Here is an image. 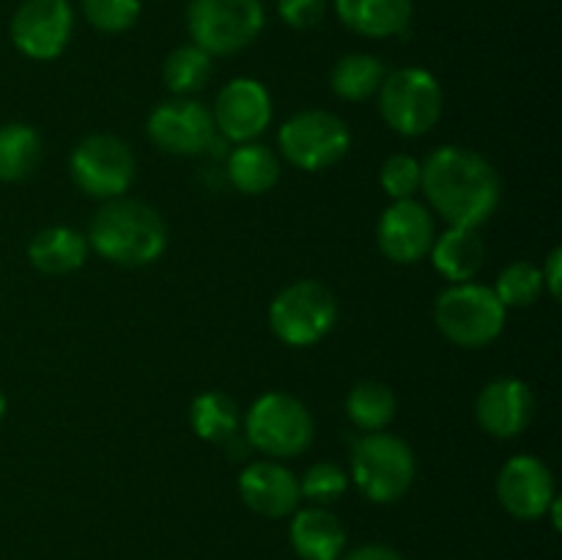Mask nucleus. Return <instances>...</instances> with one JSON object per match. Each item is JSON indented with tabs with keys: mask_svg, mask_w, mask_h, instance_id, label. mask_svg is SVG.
Instances as JSON below:
<instances>
[{
	"mask_svg": "<svg viewBox=\"0 0 562 560\" xmlns=\"http://www.w3.org/2000/svg\"><path fill=\"white\" fill-rule=\"evenodd\" d=\"M420 192L453 228H481L499 206V176L483 154L467 146H439L420 163Z\"/></svg>",
	"mask_w": 562,
	"mask_h": 560,
	"instance_id": "obj_1",
	"label": "nucleus"
},
{
	"mask_svg": "<svg viewBox=\"0 0 562 560\" xmlns=\"http://www.w3.org/2000/svg\"><path fill=\"white\" fill-rule=\"evenodd\" d=\"M88 247L119 267H146L165 253L168 225L162 214L135 198H113L93 214Z\"/></svg>",
	"mask_w": 562,
	"mask_h": 560,
	"instance_id": "obj_2",
	"label": "nucleus"
},
{
	"mask_svg": "<svg viewBox=\"0 0 562 560\" xmlns=\"http://www.w3.org/2000/svg\"><path fill=\"white\" fill-rule=\"evenodd\" d=\"M351 481L362 497L376 505L395 503L412 489L417 459L409 443L387 432H371L355 439L349 456Z\"/></svg>",
	"mask_w": 562,
	"mask_h": 560,
	"instance_id": "obj_3",
	"label": "nucleus"
},
{
	"mask_svg": "<svg viewBox=\"0 0 562 560\" xmlns=\"http://www.w3.org/2000/svg\"><path fill=\"white\" fill-rule=\"evenodd\" d=\"M508 307L499 302L492 285L450 283L434 302V324L450 344L461 349H483L499 338Z\"/></svg>",
	"mask_w": 562,
	"mask_h": 560,
	"instance_id": "obj_4",
	"label": "nucleus"
},
{
	"mask_svg": "<svg viewBox=\"0 0 562 560\" xmlns=\"http://www.w3.org/2000/svg\"><path fill=\"white\" fill-rule=\"evenodd\" d=\"M313 432L316 423L311 410L283 390H269L252 401L245 417L247 443L269 459H294L305 453L313 443Z\"/></svg>",
	"mask_w": 562,
	"mask_h": 560,
	"instance_id": "obj_5",
	"label": "nucleus"
},
{
	"mask_svg": "<svg viewBox=\"0 0 562 560\" xmlns=\"http://www.w3.org/2000/svg\"><path fill=\"white\" fill-rule=\"evenodd\" d=\"M376 97L384 124L404 137L426 135L442 119V86L431 71L420 66L390 71Z\"/></svg>",
	"mask_w": 562,
	"mask_h": 560,
	"instance_id": "obj_6",
	"label": "nucleus"
},
{
	"mask_svg": "<svg viewBox=\"0 0 562 560\" xmlns=\"http://www.w3.org/2000/svg\"><path fill=\"white\" fill-rule=\"evenodd\" d=\"M267 25L261 0H190L187 31L209 55H234L250 47Z\"/></svg>",
	"mask_w": 562,
	"mask_h": 560,
	"instance_id": "obj_7",
	"label": "nucleus"
},
{
	"mask_svg": "<svg viewBox=\"0 0 562 560\" xmlns=\"http://www.w3.org/2000/svg\"><path fill=\"white\" fill-rule=\"evenodd\" d=\"M278 146L285 163L316 173L338 165L351 148V132L340 115L329 110H300L278 132Z\"/></svg>",
	"mask_w": 562,
	"mask_h": 560,
	"instance_id": "obj_8",
	"label": "nucleus"
},
{
	"mask_svg": "<svg viewBox=\"0 0 562 560\" xmlns=\"http://www.w3.org/2000/svg\"><path fill=\"white\" fill-rule=\"evenodd\" d=\"M338 322V300L318 280L289 283L269 305V327L285 346H313Z\"/></svg>",
	"mask_w": 562,
	"mask_h": 560,
	"instance_id": "obj_9",
	"label": "nucleus"
},
{
	"mask_svg": "<svg viewBox=\"0 0 562 560\" xmlns=\"http://www.w3.org/2000/svg\"><path fill=\"white\" fill-rule=\"evenodd\" d=\"M75 184L86 195L99 201L124 198L135 181V154L115 135H88L75 146L69 157Z\"/></svg>",
	"mask_w": 562,
	"mask_h": 560,
	"instance_id": "obj_10",
	"label": "nucleus"
},
{
	"mask_svg": "<svg viewBox=\"0 0 562 560\" xmlns=\"http://www.w3.org/2000/svg\"><path fill=\"white\" fill-rule=\"evenodd\" d=\"M146 132L154 146L176 157L203 154L217 137L212 110L192 97H176L157 104L148 115Z\"/></svg>",
	"mask_w": 562,
	"mask_h": 560,
	"instance_id": "obj_11",
	"label": "nucleus"
},
{
	"mask_svg": "<svg viewBox=\"0 0 562 560\" xmlns=\"http://www.w3.org/2000/svg\"><path fill=\"white\" fill-rule=\"evenodd\" d=\"M11 42L25 58L53 60L69 44L75 9L69 0H22L11 16Z\"/></svg>",
	"mask_w": 562,
	"mask_h": 560,
	"instance_id": "obj_12",
	"label": "nucleus"
},
{
	"mask_svg": "<svg viewBox=\"0 0 562 560\" xmlns=\"http://www.w3.org/2000/svg\"><path fill=\"white\" fill-rule=\"evenodd\" d=\"M214 130L234 143H250L272 124V97L263 82L236 77L220 88L212 108Z\"/></svg>",
	"mask_w": 562,
	"mask_h": 560,
	"instance_id": "obj_13",
	"label": "nucleus"
},
{
	"mask_svg": "<svg viewBox=\"0 0 562 560\" xmlns=\"http://www.w3.org/2000/svg\"><path fill=\"white\" fill-rule=\"evenodd\" d=\"M437 239L431 209L409 201H393L376 223V245L393 264H417L431 253Z\"/></svg>",
	"mask_w": 562,
	"mask_h": 560,
	"instance_id": "obj_14",
	"label": "nucleus"
},
{
	"mask_svg": "<svg viewBox=\"0 0 562 560\" xmlns=\"http://www.w3.org/2000/svg\"><path fill=\"white\" fill-rule=\"evenodd\" d=\"M554 497V475L538 456L519 453L499 470L497 500L514 519H541Z\"/></svg>",
	"mask_w": 562,
	"mask_h": 560,
	"instance_id": "obj_15",
	"label": "nucleus"
},
{
	"mask_svg": "<svg viewBox=\"0 0 562 560\" xmlns=\"http://www.w3.org/2000/svg\"><path fill=\"white\" fill-rule=\"evenodd\" d=\"M536 417V395L516 377L492 379L475 399V421L497 439L519 437Z\"/></svg>",
	"mask_w": 562,
	"mask_h": 560,
	"instance_id": "obj_16",
	"label": "nucleus"
},
{
	"mask_svg": "<svg viewBox=\"0 0 562 560\" xmlns=\"http://www.w3.org/2000/svg\"><path fill=\"white\" fill-rule=\"evenodd\" d=\"M239 494L247 508L263 519H283L302 503L300 478L278 459L250 461L239 475Z\"/></svg>",
	"mask_w": 562,
	"mask_h": 560,
	"instance_id": "obj_17",
	"label": "nucleus"
},
{
	"mask_svg": "<svg viewBox=\"0 0 562 560\" xmlns=\"http://www.w3.org/2000/svg\"><path fill=\"white\" fill-rule=\"evenodd\" d=\"M289 541L302 560H340L346 549V527L327 505H307L291 514Z\"/></svg>",
	"mask_w": 562,
	"mask_h": 560,
	"instance_id": "obj_18",
	"label": "nucleus"
},
{
	"mask_svg": "<svg viewBox=\"0 0 562 560\" xmlns=\"http://www.w3.org/2000/svg\"><path fill=\"white\" fill-rule=\"evenodd\" d=\"M335 14L366 38L401 36L409 27L415 5L412 0H335Z\"/></svg>",
	"mask_w": 562,
	"mask_h": 560,
	"instance_id": "obj_19",
	"label": "nucleus"
},
{
	"mask_svg": "<svg viewBox=\"0 0 562 560\" xmlns=\"http://www.w3.org/2000/svg\"><path fill=\"white\" fill-rule=\"evenodd\" d=\"M431 261L442 278L450 283H467L481 272L486 261V242L481 239L477 228H453L439 234L431 245Z\"/></svg>",
	"mask_w": 562,
	"mask_h": 560,
	"instance_id": "obj_20",
	"label": "nucleus"
},
{
	"mask_svg": "<svg viewBox=\"0 0 562 560\" xmlns=\"http://www.w3.org/2000/svg\"><path fill=\"white\" fill-rule=\"evenodd\" d=\"M88 239L69 225H49L27 245V261L44 275H69L88 258Z\"/></svg>",
	"mask_w": 562,
	"mask_h": 560,
	"instance_id": "obj_21",
	"label": "nucleus"
},
{
	"mask_svg": "<svg viewBox=\"0 0 562 560\" xmlns=\"http://www.w3.org/2000/svg\"><path fill=\"white\" fill-rule=\"evenodd\" d=\"M228 179L245 195H263L280 181V157L263 143H239L228 157Z\"/></svg>",
	"mask_w": 562,
	"mask_h": 560,
	"instance_id": "obj_22",
	"label": "nucleus"
},
{
	"mask_svg": "<svg viewBox=\"0 0 562 560\" xmlns=\"http://www.w3.org/2000/svg\"><path fill=\"white\" fill-rule=\"evenodd\" d=\"M387 69L382 60L371 53H349L338 58L329 75V86H333L335 97L346 99V102H366V99L376 97L382 88Z\"/></svg>",
	"mask_w": 562,
	"mask_h": 560,
	"instance_id": "obj_23",
	"label": "nucleus"
},
{
	"mask_svg": "<svg viewBox=\"0 0 562 560\" xmlns=\"http://www.w3.org/2000/svg\"><path fill=\"white\" fill-rule=\"evenodd\" d=\"M398 412V399L393 388L376 379L357 382L346 395V415L360 432H384Z\"/></svg>",
	"mask_w": 562,
	"mask_h": 560,
	"instance_id": "obj_24",
	"label": "nucleus"
},
{
	"mask_svg": "<svg viewBox=\"0 0 562 560\" xmlns=\"http://www.w3.org/2000/svg\"><path fill=\"white\" fill-rule=\"evenodd\" d=\"M190 423L198 437L223 445L239 432V406L223 390H206L192 399Z\"/></svg>",
	"mask_w": 562,
	"mask_h": 560,
	"instance_id": "obj_25",
	"label": "nucleus"
},
{
	"mask_svg": "<svg viewBox=\"0 0 562 560\" xmlns=\"http://www.w3.org/2000/svg\"><path fill=\"white\" fill-rule=\"evenodd\" d=\"M42 157V137L31 124L0 126V181H22L36 170Z\"/></svg>",
	"mask_w": 562,
	"mask_h": 560,
	"instance_id": "obj_26",
	"label": "nucleus"
},
{
	"mask_svg": "<svg viewBox=\"0 0 562 560\" xmlns=\"http://www.w3.org/2000/svg\"><path fill=\"white\" fill-rule=\"evenodd\" d=\"M212 55L201 49L198 44H181L173 53L165 58L162 77L165 86L176 93V97H192V93L203 91L212 77Z\"/></svg>",
	"mask_w": 562,
	"mask_h": 560,
	"instance_id": "obj_27",
	"label": "nucleus"
},
{
	"mask_svg": "<svg viewBox=\"0 0 562 560\" xmlns=\"http://www.w3.org/2000/svg\"><path fill=\"white\" fill-rule=\"evenodd\" d=\"M494 294L499 296L505 307H530L543 294L541 267L532 261H510L499 272Z\"/></svg>",
	"mask_w": 562,
	"mask_h": 560,
	"instance_id": "obj_28",
	"label": "nucleus"
},
{
	"mask_svg": "<svg viewBox=\"0 0 562 560\" xmlns=\"http://www.w3.org/2000/svg\"><path fill=\"white\" fill-rule=\"evenodd\" d=\"M379 184H382V190L393 201L415 198L423 184L420 159H415L412 154H393V157H387L382 163V170H379Z\"/></svg>",
	"mask_w": 562,
	"mask_h": 560,
	"instance_id": "obj_29",
	"label": "nucleus"
},
{
	"mask_svg": "<svg viewBox=\"0 0 562 560\" xmlns=\"http://www.w3.org/2000/svg\"><path fill=\"white\" fill-rule=\"evenodd\" d=\"M346 486H349V475L344 472V467L333 464V461H316L300 478L302 497L311 500L313 505L335 503V500L344 497Z\"/></svg>",
	"mask_w": 562,
	"mask_h": 560,
	"instance_id": "obj_30",
	"label": "nucleus"
},
{
	"mask_svg": "<svg viewBox=\"0 0 562 560\" xmlns=\"http://www.w3.org/2000/svg\"><path fill=\"white\" fill-rule=\"evenodd\" d=\"M140 0H82L88 25L102 33H124L140 20Z\"/></svg>",
	"mask_w": 562,
	"mask_h": 560,
	"instance_id": "obj_31",
	"label": "nucleus"
},
{
	"mask_svg": "<svg viewBox=\"0 0 562 560\" xmlns=\"http://www.w3.org/2000/svg\"><path fill=\"white\" fill-rule=\"evenodd\" d=\"M327 11V0H278L280 20L296 31H307V27L318 25Z\"/></svg>",
	"mask_w": 562,
	"mask_h": 560,
	"instance_id": "obj_32",
	"label": "nucleus"
},
{
	"mask_svg": "<svg viewBox=\"0 0 562 560\" xmlns=\"http://www.w3.org/2000/svg\"><path fill=\"white\" fill-rule=\"evenodd\" d=\"M541 278H543V291H547L552 300H560L562 294V247H552L547 256V261L541 264Z\"/></svg>",
	"mask_w": 562,
	"mask_h": 560,
	"instance_id": "obj_33",
	"label": "nucleus"
},
{
	"mask_svg": "<svg viewBox=\"0 0 562 560\" xmlns=\"http://www.w3.org/2000/svg\"><path fill=\"white\" fill-rule=\"evenodd\" d=\"M340 560H404V555L387 544H362V547L340 555Z\"/></svg>",
	"mask_w": 562,
	"mask_h": 560,
	"instance_id": "obj_34",
	"label": "nucleus"
},
{
	"mask_svg": "<svg viewBox=\"0 0 562 560\" xmlns=\"http://www.w3.org/2000/svg\"><path fill=\"white\" fill-rule=\"evenodd\" d=\"M5 410H9V399H5V393H3V390H0V421H3Z\"/></svg>",
	"mask_w": 562,
	"mask_h": 560,
	"instance_id": "obj_35",
	"label": "nucleus"
}]
</instances>
